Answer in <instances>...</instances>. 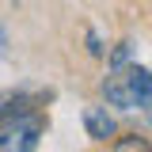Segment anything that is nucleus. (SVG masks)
Here are the masks:
<instances>
[{"instance_id": "f257e3e1", "label": "nucleus", "mask_w": 152, "mask_h": 152, "mask_svg": "<svg viewBox=\"0 0 152 152\" xmlns=\"http://www.w3.org/2000/svg\"><path fill=\"white\" fill-rule=\"evenodd\" d=\"M103 99L122 110H148L152 107V72L141 65H126L114 69L103 80Z\"/></svg>"}, {"instance_id": "f03ea898", "label": "nucleus", "mask_w": 152, "mask_h": 152, "mask_svg": "<svg viewBox=\"0 0 152 152\" xmlns=\"http://www.w3.org/2000/svg\"><path fill=\"white\" fill-rule=\"evenodd\" d=\"M42 129H46L42 114H34L31 107L15 110L12 118L0 122V152H34L42 141Z\"/></svg>"}, {"instance_id": "7ed1b4c3", "label": "nucleus", "mask_w": 152, "mask_h": 152, "mask_svg": "<svg viewBox=\"0 0 152 152\" xmlns=\"http://www.w3.org/2000/svg\"><path fill=\"white\" fill-rule=\"evenodd\" d=\"M84 129L95 141H107V137H114V118L107 114V107H88L84 110Z\"/></svg>"}, {"instance_id": "20e7f679", "label": "nucleus", "mask_w": 152, "mask_h": 152, "mask_svg": "<svg viewBox=\"0 0 152 152\" xmlns=\"http://www.w3.org/2000/svg\"><path fill=\"white\" fill-rule=\"evenodd\" d=\"M133 53H137V46H133L129 38H126V42H118V50L110 53V72H114V69H126V65H133Z\"/></svg>"}, {"instance_id": "39448f33", "label": "nucleus", "mask_w": 152, "mask_h": 152, "mask_svg": "<svg viewBox=\"0 0 152 152\" xmlns=\"http://www.w3.org/2000/svg\"><path fill=\"white\" fill-rule=\"evenodd\" d=\"M110 152H152V145L145 141V137H137V133H129V137H118Z\"/></svg>"}, {"instance_id": "423d86ee", "label": "nucleus", "mask_w": 152, "mask_h": 152, "mask_svg": "<svg viewBox=\"0 0 152 152\" xmlns=\"http://www.w3.org/2000/svg\"><path fill=\"white\" fill-rule=\"evenodd\" d=\"M23 107H27V99H23V95H15V91H0V122H4V118H12L15 110H23Z\"/></svg>"}, {"instance_id": "0eeeda50", "label": "nucleus", "mask_w": 152, "mask_h": 152, "mask_svg": "<svg viewBox=\"0 0 152 152\" xmlns=\"http://www.w3.org/2000/svg\"><path fill=\"white\" fill-rule=\"evenodd\" d=\"M88 53H91V57H103V53H107V50H103V38L95 34V31H88Z\"/></svg>"}, {"instance_id": "6e6552de", "label": "nucleus", "mask_w": 152, "mask_h": 152, "mask_svg": "<svg viewBox=\"0 0 152 152\" xmlns=\"http://www.w3.org/2000/svg\"><path fill=\"white\" fill-rule=\"evenodd\" d=\"M15 4H19V0H15Z\"/></svg>"}]
</instances>
